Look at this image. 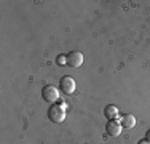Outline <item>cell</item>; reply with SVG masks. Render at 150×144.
I'll return each instance as SVG.
<instances>
[{
  "label": "cell",
  "mask_w": 150,
  "mask_h": 144,
  "mask_svg": "<svg viewBox=\"0 0 150 144\" xmlns=\"http://www.w3.org/2000/svg\"><path fill=\"white\" fill-rule=\"evenodd\" d=\"M48 118L53 123H62L66 120V104H51L48 107Z\"/></svg>",
  "instance_id": "1"
},
{
  "label": "cell",
  "mask_w": 150,
  "mask_h": 144,
  "mask_svg": "<svg viewBox=\"0 0 150 144\" xmlns=\"http://www.w3.org/2000/svg\"><path fill=\"white\" fill-rule=\"evenodd\" d=\"M59 88H61V91H62L64 95H74L77 85H75V80L70 77V75H64V77H61V80H59Z\"/></svg>",
  "instance_id": "2"
},
{
  "label": "cell",
  "mask_w": 150,
  "mask_h": 144,
  "mask_svg": "<svg viewBox=\"0 0 150 144\" xmlns=\"http://www.w3.org/2000/svg\"><path fill=\"white\" fill-rule=\"evenodd\" d=\"M42 98H43L46 103L54 104L56 101L59 99V90L53 85H46V86H43V90H42Z\"/></svg>",
  "instance_id": "3"
},
{
  "label": "cell",
  "mask_w": 150,
  "mask_h": 144,
  "mask_svg": "<svg viewBox=\"0 0 150 144\" xmlns=\"http://www.w3.org/2000/svg\"><path fill=\"white\" fill-rule=\"evenodd\" d=\"M121 130H123V127H121V123L118 120H109L105 125V131L109 136H112V138H117V136L121 135Z\"/></svg>",
  "instance_id": "4"
},
{
  "label": "cell",
  "mask_w": 150,
  "mask_h": 144,
  "mask_svg": "<svg viewBox=\"0 0 150 144\" xmlns=\"http://www.w3.org/2000/svg\"><path fill=\"white\" fill-rule=\"evenodd\" d=\"M66 59L70 67H80L83 64V55L80 51H70L69 55H66Z\"/></svg>",
  "instance_id": "5"
},
{
  "label": "cell",
  "mask_w": 150,
  "mask_h": 144,
  "mask_svg": "<svg viewBox=\"0 0 150 144\" xmlns=\"http://www.w3.org/2000/svg\"><path fill=\"white\" fill-rule=\"evenodd\" d=\"M136 117L133 114H125L123 117H121V120H120V123H121V127H123L125 130H131V128H134L136 127Z\"/></svg>",
  "instance_id": "6"
},
{
  "label": "cell",
  "mask_w": 150,
  "mask_h": 144,
  "mask_svg": "<svg viewBox=\"0 0 150 144\" xmlns=\"http://www.w3.org/2000/svg\"><path fill=\"white\" fill-rule=\"evenodd\" d=\"M117 115H118V109H117V106L109 104V106L104 107V117L105 118H109V120H115Z\"/></svg>",
  "instance_id": "7"
},
{
  "label": "cell",
  "mask_w": 150,
  "mask_h": 144,
  "mask_svg": "<svg viewBox=\"0 0 150 144\" xmlns=\"http://www.w3.org/2000/svg\"><path fill=\"white\" fill-rule=\"evenodd\" d=\"M56 63H58L59 66H61V64H64V63H67L66 56H58V59H56Z\"/></svg>",
  "instance_id": "8"
},
{
  "label": "cell",
  "mask_w": 150,
  "mask_h": 144,
  "mask_svg": "<svg viewBox=\"0 0 150 144\" xmlns=\"http://www.w3.org/2000/svg\"><path fill=\"white\" fill-rule=\"evenodd\" d=\"M145 141H147V143L150 144V130H149L147 133H145Z\"/></svg>",
  "instance_id": "9"
}]
</instances>
